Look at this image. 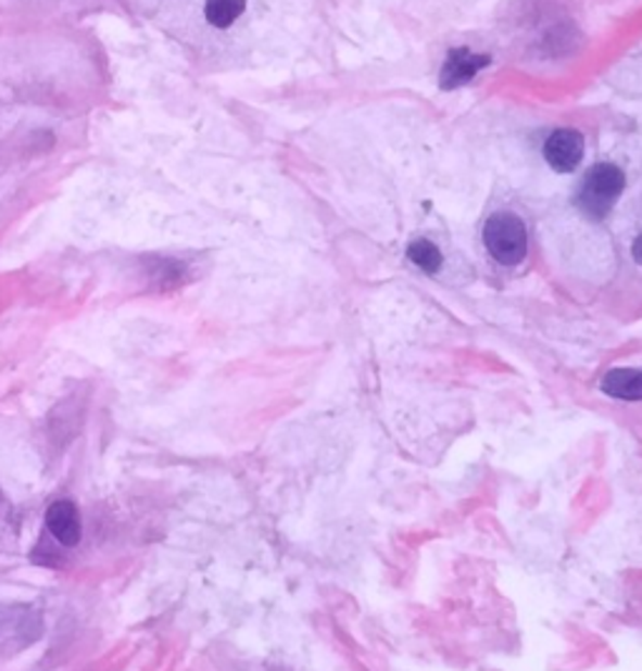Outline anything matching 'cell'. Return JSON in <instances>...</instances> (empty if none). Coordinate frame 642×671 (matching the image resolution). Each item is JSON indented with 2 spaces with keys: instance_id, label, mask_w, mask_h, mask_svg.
<instances>
[{
  "instance_id": "6da1fadb",
  "label": "cell",
  "mask_w": 642,
  "mask_h": 671,
  "mask_svg": "<svg viewBox=\"0 0 642 671\" xmlns=\"http://www.w3.org/2000/svg\"><path fill=\"white\" fill-rule=\"evenodd\" d=\"M625 191V174L615 163H595L584 174L580 188H577V206L584 216L603 220L615 208L617 199Z\"/></svg>"
},
{
  "instance_id": "7a4b0ae2",
  "label": "cell",
  "mask_w": 642,
  "mask_h": 671,
  "mask_svg": "<svg viewBox=\"0 0 642 671\" xmlns=\"http://www.w3.org/2000/svg\"><path fill=\"white\" fill-rule=\"evenodd\" d=\"M484 249L500 266H517L527 256V228L523 218L500 211L484 220Z\"/></svg>"
},
{
  "instance_id": "3957f363",
  "label": "cell",
  "mask_w": 642,
  "mask_h": 671,
  "mask_svg": "<svg viewBox=\"0 0 642 671\" xmlns=\"http://www.w3.org/2000/svg\"><path fill=\"white\" fill-rule=\"evenodd\" d=\"M542 155L552 170H557V174H572L584 155V138L580 130L572 128L552 130L542 145Z\"/></svg>"
},
{
  "instance_id": "277c9868",
  "label": "cell",
  "mask_w": 642,
  "mask_h": 671,
  "mask_svg": "<svg viewBox=\"0 0 642 671\" xmlns=\"http://www.w3.org/2000/svg\"><path fill=\"white\" fill-rule=\"evenodd\" d=\"M492 63V55L475 53L469 48H454L446 53L444 65L440 71V88L442 91H454V88L467 86L479 71H484Z\"/></svg>"
},
{
  "instance_id": "5b68a950",
  "label": "cell",
  "mask_w": 642,
  "mask_h": 671,
  "mask_svg": "<svg viewBox=\"0 0 642 671\" xmlns=\"http://www.w3.org/2000/svg\"><path fill=\"white\" fill-rule=\"evenodd\" d=\"M46 527L61 546H76L80 542V536H84V527H80L76 504L66 502V498L48 506Z\"/></svg>"
},
{
  "instance_id": "8992f818",
  "label": "cell",
  "mask_w": 642,
  "mask_h": 671,
  "mask_svg": "<svg viewBox=\"0 0 642 671\" xmlns=\"http://www.w3.org/2000/svg\"><path fill=\"white\" fill-rule=\"evenodd\" d=\"M600 389L620 401H642V368H613L603 376Z\"/></svg>"
},
{
  "instance_id": "52a82bcc",
  "label": "cell",
  "mask_w": 642,
  "mask_h": 671,
  "mask_svg": "<svg viewBox=\"0 0 642 671\" xmlns=\"http://www.w3.org/2000/svg\"><path fill=\"white\" fill-rule=\"evenodd\" d=\"M406 258H410L412 264L419 268V271H425V274H429V276L440 271V268H442V261H444L442 251H440V245L432 243L429 239H417V241H412V243H410V249H406Z\"/></svg>"
},
{
  "instance_id": "ba28073f",
  "label": "cell",
  "mask_w": 642,
  "mask_h": 671,
  "mask_svg": "<svg viewBox=\"0 0 642 671\" xmlns=\"http://www.w3.org/2000/svg\"><path fill=\"white\" fill-rule=\"evenodd\" d=\"M247 11V0H206V21L214 28H229L241 18V13Z\"/></svg>"
},
{
  "instance_id": "9c48e42d",
  "label": "cell",
  "mask_w": 642,
  "mask_h": 671,
  "mask_svg": "<svg viewBox=\"0 0 642 671\" xmlns=\"http://www.w3.org/2000/svg\"><path fill=\"white\" fill-rule=\"evenodd\" d=\"M630 253H632V261H635L638 266H642V236H638V239L632 241Z\"/></svg>"
}]
</instances>
